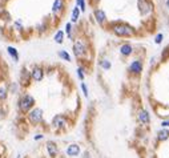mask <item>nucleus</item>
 <instances>
[{
  "mask_svg": "<svg viewBox=\"0 0 169 158\" xmlns=\"http://www.w3.org/2000/svg\"><path fill=\"white\" fill-rule=\"evenodd\" d=\"M139 120H140V122H143V124H148L149 122V114H148V112L147 110H140L139 112Z\"/></svg>",
  "mask_w": 169,
  "mask_h": 158,
  "instance_id": "14",
  "label": "nucleus"
},
{
  "mask_svg": "<svg viewBox=\"0 0 169 158\" xmlns=\"http://www.w3.org/2000/svg\"><path fill=\"white\" fill-rule=\"evenodd\" d=\"M59 56H60L61 59L65 60V61H71V56L68 55L65 51H60V52H59Z\"/></svg>",
  "mask_w": 169,
  "mask_h": 158,
  "instance_id": "23",
  "label": "nucleus"
},
{
  "mask_svg": "<svg viewBox=\"0 0 169 158\" xmlns=\"http://www.w3.org/2000/svg\"><path fill=\"white\" fill-rule=\"evenodd\" d=\"M87 52V48L85 45L83 44V41H80V40H77L75 44H73V53L76 57H81V56L85 55Z\"/></svg>",
  "mask_w": 169,
  "mask_h": 158,
  "instance_id": "8",
  "label": "nucleus"
},
{
  "mask_svg": "<svg viewBox=\"0 0 169 158\" xmlns=\"http://www.w3.org/2000/svg\"><path fill=\"white\" fill-rule=\"evenodd\" d=\"M161 125H163L164 128H165V126H169V120H167V121H163V124H161Z\"/></svg>",
  "mask_w": 169,
  "mask_h": 158,
  "instance_id": "31",
  "label": "nucleus"
},
{
  "mask_svg": "<svg viewBox=\"0 0 169 158\" xmlns=\"http://www.w3.org/2000/svg\"><path fill=\"white\" fill-rule=\"evenodd\" d=\"M95 2H99V0H95Z\"/></svg>",
  "mask_w": 169,
  "mask_h": 158,
  "instance_id": "33",
  "label": "nucleus"
},
{
  "mask_svg": "<svg viewBox=\"0 0 169 158\" xmlns=\"http://www.w3.org/2000/svg\"><path fill=\"white\" fill-rule=\"evenodd\" d=\"M33 140H35V141H39V140H43V134H36V136L33 137Z\"/></svg>",
  "mask_w": 169,
  "mask_h": 158,
  "instance_id": "29",
  "label": "nucleus"
},
{
  "mask_svg": "<svg viewBox=\"0 0 169 158\" xmlns=\"http://www.w3.org/2000/svg\"><path fill=\"white\" fill-rule=\"evenodd\" d=\"M35 108V98L32 97L29 93H24L19 97L18 100V109L20 113H23V114H27L29 110Z\"/></svg>",
  "mask_w": 169,
  "mask_h": 158,
  "instance_id": "1",
  "label": "nucleus"
},
{
  "mask_svg": "<svg viewBox=\"0 0 169 158\" xmlns=\"http://www.w3.org/2000/svg\"><path fill=\"white\" fill-rule=\"evenodd\" d=\"M141 69H143V64H141V61H139V60L133 61L129 67V72H132V73H140Z\"/></svg>",
  "mask_w": 169,
  "mask_h": 158,
  "instance_id": "11",
  "label": "nucleus"
},
{
  "mask_svg": "<svg viewBox=\"0 0 169 158\" xmlns=\"http://www.w3.org/2000/svg\"><path fill=\"white\" fill-rule=\"evenodd\" d=\"M113 32L119 36H131L133 33L132 28L127 24H116V25H113Z\"/></svg>",
  "mask_w": 169,
  "mask_h": 158,
  "instance_id": "4",
  "label": "nucleus"
},
{
  "mask_svg": "<svg viewBox=\"0 0 169 158\" xmlns=\"http://www.w3.org/2000/svg\"><path fill=\"white\" fill-rule=\"evenodd\" d=\"M43 79H44V69L39 65H35L31 71V80H33L35 83H40Z\"/></svg>",
  "mask_w": 169,
  "mask_h": 158,
  "instance_id": "6",
  "label": "nucleus"
},
{
  "mask_svg": "<svg viewBox=\"0 0 169 158\" xmlns=\"http://www.w3.org/2000/svg\"><path fill=\"white\" fill-rule=\"evenodd\" d=\"M80 152H81V149H80V146L77 144H71V145H68V148H67V156L68 157H77L80 154Z\"/></svg>",
  "mask_w": 169,
  "mask_h": 158,
  "instance_id": "9",
  "label": "nucleus"
},
{
  "mask_svg": "<svg viewBox=\"0 0 169 158\" xmlns=\"http://www.w3.org/2000/svg\"><path fill=\"white\" fill-rule=\"evenodd\" d=\"M65 29H67V33H68V36H69V37H71V23H67Z\"/></svg>",
  "mask_w": 169,
  "mask_h": 158,
  "instance_id": "27",
  "label": "nucleus"
},
{
  "mask_svg": "<svg viewBox=\"0 0 169 158\" xmlns=\"http://www.w3.org/2000/svg\"><path fill=\"white\" fill-rule=\"evenodd\" d=\"M79 15H80V10H79V7L76 6V7L73 8V11H72V21H73V23L77 21Z\"/></svg>",
  "mask_w": 169,
  "mask_h": 158,
  "instance_id": "20",
  "label": "nucleus"
},
{
  "mask_svg": "<svg viewBox=\"0 0 169 158\" xmlns=\"http://www.w3.org/2000/svg\"><path fill=\"white\" fill-rule=\"evenodd\" d=\"M157 136H159V140L160 141H165L169 138V130H167V129H163V130H160L157 133Z\"/></svg>",
  "mask_w": 169,
  "mask_h": 158,
  "instance_id": "17",
  "label": "nucleus"
},
{
  "mask_svg": "<svg viewBox=\"0 0 169 158\" xmlns=\"http://www.w3.org/2000/svg\"><path fill=\"white\" fill-rule=\"evenodd\" d=\"M81 91H83V93H84V96L88 97V88H87L85 83H81Z\"/></svg>",
  "mask_w": 169,
  "mask_h": 158,
  "instance_id": "26",
  "label": "nucleus"
},
{
  "mask_svg": "<svg viewBox=\"0 0 169 158\" xmlns=\"http://www.w3.org/2000/svg\"><path fill=\"white\" fill-rule=\"evenodd\" d=\"M139 10L141 12V15H147L152 10V7L147 0H139Z\"/></svg>",
  "mask_w": 169,
  "mask_h": 158,
  "instance_id": "10",
  "label": "nucleus"
},
{
  "mask_svg": "<svg viewBox=\"0 0 169 158\" xmlns=\"http://www.w3.org/2000/svg\"><path fill=\"white\" fill-rule=\"evenodd\" d=\"M95 17H96V20H97L100 24L104 23V21H105V19H107L105 12H104L103 10H96L95 11Z\"/></svg>",
  "mask_w": 169,
  "mask_h": 158,
  "instance_id": "13",
  "label": "nucleus"
},
{
  "mask_svg": "<svg viewBox=\"0 0 169 158\" xmlns=\"http://www.w3.org/2000/svg\"><path fill=\"white\" fill-rule=\"evenodd\" d=\"M120 52H121V55L128 56V55L132 53V47L129 45V44H124V45L120 48Z\"/></svg>",
  "mask_w": 169,
  "mask_h": 158,
  "instance_id": "15",
  "label": "nucleus"
},
{
  "mask_svg": "<svg viewBox=\"0 0 169 158\" xmlns=\"http://www.w3.org/2000/svg\"><path fill=\"white\" fill-rule=\"evenodd\" d=\"M168 56H169V47L167 48V49H165V53H164L163 55V59H167L168 57Z\"/></svg>",
  "mask_w": 169,
  "mask_h": 158,
  "instance_id": "30",
  "label": "nucleus"
},
{
  "mask_svg": "<svg viewBox=\"0 0 169 158\" xmlns=\"http://www.w3.org/2000/svg\"><path fill=\"white\" fill-rule=\"evenodd\" d=\"M68 125V121L65 118V116L63 114H57L53 117V120H52V126H53L56 130H61V129H65Z\"/></svg>",
  "mask_w": 169,
  "mask_h": 158,
  "instance_id": "3",
  "label": "nucleus"
},
{
  "mask_svg": "<svg viewBox=\"0 0 169 158\" xmlns=\"http://www.w3.org/2000/svg\"><path fill=\"white\" fill-rule=\"evenodd\" d=\"M161 39H163V35H161V33L157 35V37H156V43L160 44V43H161Z\"/></svg>",
  "mask_w": 169,
  "mask_h": 158,
  "instance_id": "28",
  "label": "nucleus"
},
{
  "mask_svg": "<svg viewBox=\"0 0 169 158\" xmlns=\"http://www.w3.org/2000/svg\"><path fill=\"white\" fill-rule=\"evenodd\" d=\"M27 118L28 122L32 125H37L43 121V109L40 108H33L32 110H29L27 113Z\"/></svg>",
  "mask_w": 169,
  "mask_h": 158,
  "instance_id": "2",
  "label": "nucleus"
},
{
  "mask_svg": "<svg viewBox=\"0 0 169 158\" xmlns=\"http://www.w3.org/2000/svg\"><path fill=\"white\" fill-rule=\"evenodd\" d=\"M8 98V87L7 85H0V102H4Z\"/></svg>",
  "mask_w": 169,
  "mask_h": 158,
  "instance_id": "12",
  "label": "nucleus"
},
{
  "mask_svg": "<svg viewBox=\"0 0 169 158\" xmlns=\"http://www.w3.org/2000/svg\"><path fill=\"white\" fill-rule=\"evenodd\" d=\"M77 76H79V79L81 80V81L84 80V77H85V75H84V69H83L81 67L77 68Z\"/></svg>",
  "mask_w": 169,
  "mask_h": 158,
  "instance_id": "24",
  "label": "nucleus"
},
{
  "mask_svg": "<svg viewBox=\"0 0 169 158\" xmlns=\"http://www.w3.org/2000/svg\"><path fill=\"white\" fill-rule=\"evenodd\" d=\"M19 88H20V85L18 83H10L8 84V93H16Z\"/></svg>",
  "mask_w": 169,
  "mask_h": 158,
  "instance_id": "19",
  "label": "nucleus"
},
{
  "mask_svg": "<svg viewBox=\"0 0 169 158\" xmlns=\"http://www.w3.org/2000/svg\"><path fill=\"white\" fill-rule=\"evenodd\" d=\"M100 67L103 68V69H105V71H108L111 68V61H108V60H101V61H100Z\"/></svg>",
  "mask_w": 169,
  "mask_h": 158,
  "instance_id": "22",
  "label": "nucleus"
},
{
  "mask_svg": "<svg viewBox=\"0 0 169 158\" xmlns=\"http://www.w3.org/2000/svg\"><path fill=\"white\" fill-rule=\"evenodd\" d=\"M167 6H168V7H169V0H168V2H167Z\"/></svg>",
  "mask_w": 169,
  "mask_h": 158,
  "instance_id": "32",
  "label": "nucleus"
},
{
  "mask_svg": "<svg viewBox=\"0 0 169 158\" xmlns=\"http://www.w3.org/2000/svg\"><path fill=\"white\" fill-rule=\"evenodd\" d=\"M31 84V72L27 71V68H23L19 76V85L23 88H27Z\"/></svg>",
  "mask_w": 169,
  "mask_h": 158,
  "instance_id": "5",
  "label": "nucleus"
},
{
  "mask_svg": "<svg viewBox=\"0 0 169 158\" xmlns=\"http://www.w3.org/2000/svg\"><path fill=\"white\" fill-rule=\"evenodd\" d=\"M63 37H64V32L63 31H57L55 35V41L57 44H61L63 43Z\"/></svg>",
  "mask_w": 169,
  "mask_h": 158,
  "instance_id": "21",
  "label": "nucleus"
},
{
  "mask_svg": "<svg viewBox=\"0 0 169 158\" xmlns=\"http://www.w3.org/2000/svg\"><path fill=\"white\" fill-rule=\"evenodd\" d=\"M7 51H8V53L11 55V57L14 59L15 61H18V60H19V53H18V51H16V48H14V47H8Z\"/></svg>",
  "mask_w": 169,
  "mask_h": 158,
  "instance_id": "16",
  "label": "nucleus"
},
{
  "mask_svg": "<svg viewBox=\"0 0 169 158\" xmlns=\"http://www.w3.org/2000/svg\"><path fill=\"white\" fill-rule=\"evenodd\" d=\"M76 4L79 6V10H81V11L85 10V3H84V0H76Z\"/></svg>",
  "mask_w": 169,
  "mask_h": 158,
  "instance_id": "25",
  "label": "nucleus"
},
{
  "mask_svg": "<svg viewBox=\"0 0 169 158\" xmlns=\"http://www.w3.org/2000/svg\"><path fill=\"white\" fill-rule=\"evenodd\" d=\"M61 10H63V0H55L52 11L56 13V12H59V11H61Z\"/></svg>",
  "mask_w": 169,
  "mask_h": 158,
  "instance_id": "18",
  "label": "nucleus"
},
{
  "mask_svg": "<svg viewBox=\"0 0 169 158\" xmlns=\"http://www.w3.org/2000/svg\"><path fill=\"white\" fill-rule=\"evenodd\" d=\"M45 149H47L48 156H49L51 158H56V157H57L59 148H57V145H56L53 141H48V142L45 144Z\"/></svg>",
  "mask_w": 169,
  "mask_h": 158,
  "instance_id": "7",
  "label": "nucleus"
}]
</instances>
